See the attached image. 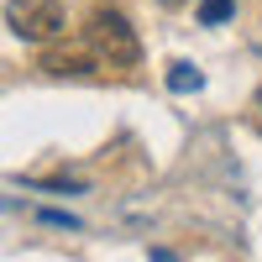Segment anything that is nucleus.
I'll return each mask as SVG.
<instances>
[{
    "mask_svg": "<svg viewBox=\"0 0 262 262\" xmlns=\"http://www.w3.org/2000/svg\"><path fill=\"white\" fill-rule=\"evenodd\" d=\"M84 42L100 53L105 69H137V63H142V42H137V32H131V21H126L121 11H111V6H100V11L90 16Z\"/></svg>",
    "mask_w": 262,
    "mask_h": 262,
    "instance_id": "1",
    "label": "nucleus"
},
{
    "mask_svg": "<svg viewBox=\"0 0 262 262\" xmlns=\"http://www.w3.org/2000/svg\"><path fill=\"white\" fill-rule=\"evenodd\" d=\"M6 27L21 42H53L69 27V16H63L58 0H6Z\"/></svg>",
    "mask_w": 262,
    "mask_h": 262,
    "instance_id": "2",
    "label": "nucleus"
},
{
    "mask_svg": "<svg viewBox=\"0 0 262 262\" xmlns=\"http://www.w3.org/2000/svg\"><path fill=\"white\" fill-rule=\"evenodd\" d=\"M42 69H48L53 79H95L105 63H100V53L84 42V48H48L42 53Z\"/></svg>",
    "mask_w": 262,
    "mask_h": 262,
    "instance_id": "3",
    "label": "nucleus"
},
{
    "mask_svg": "<svg viewBox=\"0 0 262 262\" xmlns=\"http://www.w3.org/2000/svg\"><path fill=\"white\" fill-rule=\"evenodd\" d=\"M200 69H194V63H173L168 69V90H179V95H189V90H200Z\"/></svg>",
    "mask_w": 262,
    "mask_h": 262,
    "instance_id": "4",
    "label": "nucleus"
},
{
    "mask_svg": "<svg viewBox=\"0 0 262 262\" xmlns=\"http://www.w3.org/2000/svg\"><path fill=\"white\" fill-rule=\"evenodd\" d=\"M231 0H200V21H205V27H215V21H231Z\"/></svg>",
    "mask_w": 262,
    "mask_h": 262,
    "instance_id": "5",
    "label": "nucleus"
},
{
    "mask_svg": "<svg viewBox=\"0 0 262 262\" xmlns=\"http://www.w3.org/2000/svg\"><path fill=\"white\" fill-rule=\"evenodd\" d=\"M163 6H168V11H179V6H189V0H163Z\"/></svg>",
    "mask_w": 262,
    "mask_h": 262,
    "instance_id": "6",
    "label": "nucleus"
},
{
    "mask_svg": "<svg viewBox=\"0 0 262 262\" xmlns=\"http://www.w3.org/2000/svg\"><path fill=\"white\" fill-rule=\"evenodd\" d=\"M252 111H257V121H262V90H257V105H252Z\"/></svg>",
    "mask_w": 262,
    "mask_h": 262,
    "instance_id": "7",
    "label": "nucleus"
}]
</instances>
